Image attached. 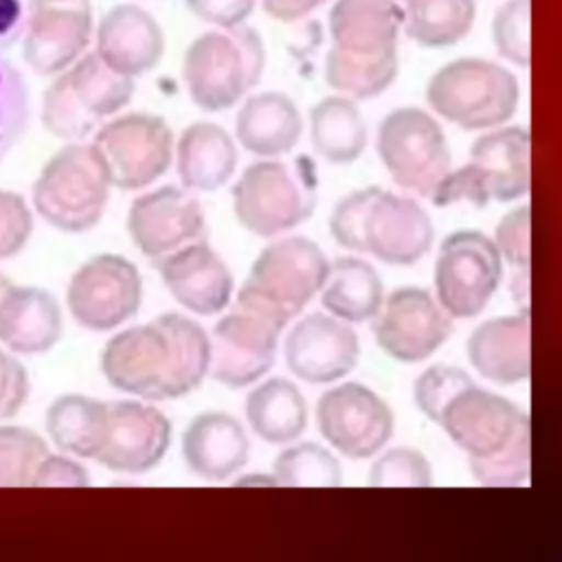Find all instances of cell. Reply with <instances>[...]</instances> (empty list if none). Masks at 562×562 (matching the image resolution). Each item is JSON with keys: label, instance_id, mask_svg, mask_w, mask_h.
<instances>
[{"label": "cell", "instance_id": "cell-1", "mask_svg": "<svg viewBox=\"0 0 562 562\" xmlns=\"http://www.w3.org/2000/svg\"><path fill=\"white\" fill-rule=\"evenodd\" d=\"M417 408L468 454L472 476L487 487H516L531 472V426L522 408L481 389L463 369L432 364L413 386Z\"/></svg>", "mask_w": 562, "mask_h": 562}, {"label": "cell", "instance_id": "cell-2", "mask_svg": "<svg viewBox=\"0 0 562 562\" xmlns=\"http://www.w3.org/2000/svg\"><path fill=\"white\" fill-rule=\"evenodd\" d=\"M211 369V336L189 316L169 312L114 334L101 353L105 380L134 397L160 402L200 389Z\"/></svg>", "mask_w": 562, "mask_h": 562}, {"label": "cell", "instance_id": "cell-3", "mask_svg": "<svg viewBox=\"0 0 562 562\" xmlns=\"http://www.w3.org/2000/svg\"><path fill=\"white\" fill-rule=\"evenodd\" d=\"M397 0H336L329 11L331 48L325 81L351 99H373L397 77Z\"/></svg>", "mask_w": 562, "mask_h": 562}, {"label": "cell", "instance_id": "cell-4", "mask_svg": "<svg viewBox=\"0 0 562 562\" xmlns=\"http://www.w3.org/2000/svg\"><path fill=\"white\" fill-rule=\"evenodd\" d=\"M329 233L338 246L367 252L389 266H413L432 246V222L408 195L364 187L331 211Z\"/></svg>", "mask_w": 562, "mask_h": 562}, {"label": "cell", "instance_id": "cell-5", "mask_svg": "<svg viewBox=\"0 0 562 562\" xmlns=\"http://www.w3.org/2000/svg\"><path fill=\"white\" fill-rule=\"evenodd\" d=\"M263 66L266 48L259 33L237 24L195 37L182 57V79L200 110L222 112L259 83Z\"/></svg>", "mask_w": 562, "mask_h": 562}, {"label": "cell", "instance_id": "cell-6", "mask_svg": "<svg viewBox=\"0 0 562 562\" xmlns=\"http://www.w3.org/2000/svg\"><path fill=\"white\" fill-rule=\"evenodd\" d=\"M318 178L305 156L292 162L263 158L250 162L233 184V213L257 237L283 235L312 217Z\"/></svg>", "mask_w": 562, "mask_h": 562}, {"label": "cell", "instance_id": "cell-7", "mask_svg": "<svg viewBox=\"0 0 562 562\" xmlns=\"http://www.w3.org/2000/svg\"><path fill=\"white\" fill-rule=\"evenodd\" d=\"M112 180L94 143L70 140L57 149L33 182L37 215L61 233H86L99 224Z\"/></svg>", "mask_w": 562, "mask_h": 562}, {"label": "cell", "instance_id": "cell-8", "mask_svg": "<svg viewBox=\"0 0 562 562\" xmlns=\"http://www.w3.org/2000/svg\"><path fill=\"white\" fill-rule=\"evenodd\" d=\"M288 323L277 307L241 283L213 325L209 375L228 389L259 382L277 360L279 336Z\"/></svg>", "mask_w": 562, "mask_h": 562}, {"label": "cell", "instance_id": "cell-9", "mask_svg": "<svg viewBox=\"0 0 562 562\" xmlns=\"http://www.w3.org/2000/svg\"><path fill=\"white\" fill-rule=\"evenodd\" d=\"M134 97V79L112 70L99 53L81 55L42 94V125L57 138L81 140Z\"/></svg>", "mask_w": 562, "mask_h": 562}, {"label": "cell", "instance_id": "cell-10", "mask_svg": "<svg viewBox=\"0 0 562 562\" xmlns=\"http://www.w3.org/2000/svg\"><path fill=\"white\" fill-rule=\"evenodd\" d=\"M518 97V81L507 68L476 57L443 64L426 86L428 105L461 130H492L507 123Z\"/></svg>", "mask_w": 562, "mask_h": 562}, {"label": "cell", "instance_id": "cell-11", "mask_svg": "<svg viewBox=\"0 0 562 562\" xmlns=\"http://www.w3.org/2000/svg\"><path fill=\"white\" fill-rule=\"evenodd\" d=\"M531 138L525 127H498L470 145V162L450 171L435 193V206L470 202L483 209L490 200L512 202L529 191Z\"/></svg>", "mask_w": 562, "mask_h": 562}, {"label": "cell", "instance_id": "cell-12", "mask_svg": "<svg viewBox=\"0 0 562 562\" xmlns=\"http://www.w3.org/2000/svg\"><path fill=\"white\" fill-rule=\"evenodd\" d=\"M378 156L393 182L430 198L450 173V147L441 125L413 105L391 110L378 125Z\"/></svg>", "mask_w": 562, "mask_h": 562}, {"label": "cell", "instance_id": "cell-13", "mask_svg": "<svg viewBox=\"0 0 562 562\" xmlns=\"http://www.w3.org/2000/svg\"><path fill=\"white\" fill-rule=\"evenodd\" d=\"M503 277V257L481 231L450 233L435 259L432 281L441 307L452 318H474L490 303Z\"/></svg>", "mask_w": 562, "mask_h": 562}, {"label": "cell", "instance_id": "cell-14", "mask_svg": "<svg viewBox=\"0 0 562 562\" xmlns=\"http://www.w3.org/2000/svg\"><path fill=\"white\" fill-rule=\"evenodd\" d=\"M94 147L110 173L112 187L138 191L158 180L176 156L171 127L165 119L132 112L105 121L94 132Z\"/></svg>", "mask_w": 562, "mask_h": 562}, {"label": "cell", "instance_id": "cell-15", "mask_svg": "<svg viewBox=\"0 0 562 562\" xmlns=\"http://www.w3.org/2000/svg\"><path fill=\"white\" fill-rule=\"evenodd\" d=\"M143 279L138 268L112 252L83 261L68 281L70 316L90 331H112L140 307Z\"/></svg>", "mask_w": 562, "mask_h": 562}, {"label": "cell", "instance_id": "cell-16", "mask_svg": "<svg viewBox=\"0 0 562 562\" xmlns=\"http://www.w3.org/2000/svg\"><path fill=\"white\" fill-rule=\"evenodd\" d=\"M329 266L316 241L290 235L268 244L257 255L244 285L292 321L323 290Z\"/></svg>", "mask_w": 562, "mask_h": 562}, {"label": "cell", "instance_id": "cell-17", "mask_svg": "<svg viewBox=\"0 0 562 562\" xmlns=\"http://www.w3.org/2000/svg\"><path fill=\"white\" fill-rule=\"evenodd\" d=\"M316 426L336 452L360 461L386 446L395 417L373 389L360 382H342L318 397Z\"/></svg>", "mask_w": 562, "mask_h": 562}, {"label": "cell", "instance_id": "cell-18", "mask_svg": "<svg viewBox=\"0 0 562 562\" xmlns=\"http://www.w3.org/2000/svg\"><path fill=\"white\" fill-rule=\"evenodd\" d=\"M452 334V316L424 288L391 292L373 318L378 347L397 362H422Z\"/></svg>", "mask_w": 562, "mask_h": 562}, {"label": "cell", "instance_id": "cell-19", "mask_svg": "<svg viewBox=\"0 0 562 562\" xmlns=\"http://www.w3.org/2000/svg\"><path fill=\"white\" fill-rule=\"evenodd\" d=\"M90 37V0H31L22 57L33 72L55 77L83 55Z\"/></svg>", "mask_w": 562, "mask_h": 562}, {"label": "cell", "instance_id": "cell-20", "mask_svg": "<svg viewBox=\"0 0 562 562\" xmlns=\"http://www.w3.org/2000/svg\"><path fill=\"white\" fill-rule=\"evenodd\" d=\"M204 231V209L187 187L165 184L140 193L127 211V233L134 246L154 261L202 239Z\"/></svg>", "mask_w": 562, "mask_h": 562}, {"label": "cell", "instance_id": "cell-21", "mask_svg": "<svg viewBox=\"0 0 562 562\" xmlns=\"http://www.w3.org/2000/svg\"><path fill=\"white\" fill-rule=\"evenodd\" d=\"M283 356L299 380L331 384L356 367L360 340L347 321L314 312L292 325L283 340Z\"/></svg>", "mask_w": 562, "mask_h": 562}, {"label": "cell", "instance_id": "cell-22", "mask_svg": "<svg viewBox=\"0 0 562 562\" xmlns=\"http://www.w3.org/2000/svg\"><path fill=\"white\" fill-rule=\"evenodd\" d=\"M171 443V422L154 404L119 400L110 404L108 435L97 461L123 474H143L156 468Z\"/></svg>", "mask_w": 562, "mask_h": 562}, {"label": "cell", "instance_id": "cell-23", "mask_svg": "<svg viewBox=\"0 0 562 562\" xmlns=\"http://www.w3.org/2000/svg\"><path fill=\"white\" fill-rule=\"evenodd\" d=\"M154 263L162 285L191 314L215 316L231 305L233 274L204 239L191 241Z\"/></svg>", "mask_w": 562, "mask_h": 562}, {"label": "cell", "instance_id": "cell-24", "mask_svg": "<svg viewBox=\"0 0 562 562\" xmlns=\"http://www.w3.org/2000/svg\"><path fill=\"white\" fill-rule=\"evenodd\" d=\"M97 53L112 70L134 79L160 61L162 29L143 7L116 4L99 20Z\"/></svg>", "mask_w": 562, "mask_h": 562}, {"label": "cell", "instance_id": "cell-25", "mask_svg": "<svg viewBox=\"0 0 562 562\" xmlns=\"http://www.w3.org/2000/svg\"><path fill=\"white\" fill-rule=\"evenodd\" d=\"M250 443L237 417L220 411L193 417L182 435V461L200 479L224 481L248 461Z\"/></svg>", "mask_w": 562, "mask_h": 562}, {"label": "cell", "instance_id": "cell-26", "mask_svg": "<svg viewBox=\"0 0 562 562\" xmlns=\"http://www.w3.org/2000/svg\"><path fill=\"white\" fill-rule=\"evenodd\" d=\"M472 369L496 384H516L531 371V325L527 314L481 323L465 345Z\"/></svg>", "mask_w": 562, "mask_h": 562}, {"label": "cell", "instance_id": "cell-27", "mask_svg": "<svg viewBox=\"0 0 562 562\" xmlns=\"http://www.w3.org/2000/svg\"><path fill=\"white\" fill-rule=\"evenodd\" d=\"M61 307L44 288L13 285L0 305V342L11 353H46L61 338Z\"/></svg>", "mask_w": 562, "mask_h": 562}, {"label": "cell", "instance_id": "cell-28", "mask_svg": "<svg viewBox=\"0 0 562 562\" xmlns=\"http://www.w3.org/2000/svg\"><path fill=\"white\" fill-rule=\"evenodd\" d=\"M303 134L296 103L274 90L250 94L235 116L237 143L259 158H279L294 149Z\"/></svg>", "mask_w": 562, "mask_h": 562}, {"label": "cell", "instance_id": "cell-29", "mask_svg": "<svg viewBox=\"0 0 562 562\" xmlns=\"http://www.w3.org/2000/svg\"><path fill=\"white\" fill-rule=\"evenodd\" d=\"M176 169L191 191H215L231 180L237 167L233 136L211 121H195L176 140Z\"/></svg>", "mask_w": 562, "mask_h": 562}, {"label": "cell", "instance_id": "cell-30", "mask_svg": "<svg viewBox=\"0 0 562 562\" xmlns=\"http://www.w3.org/2000/svg\"><path fill=\"white\" fill-rule=\"evenodd\" d=\"M250 430L266 443L296 441L307 428V404L299 386L285 378H268L246 395Z\"/></svg>", "mask_w": 562, "mask_h": 562}, {"label": "cell", "instance_id": "cell-31", "mask_svg": "<svg viewBox=\"0 0 562 562\" xmlns=\"http://www.w3.org/2000/svg\"><path fill=\"white\" fill-rule=\"evenodd\" d=\"M108 419V402L66 393L50 402L46 411V432L61 452L79 459H97L105 443Z\"/></svg>", "mask_w": 562, "mask_h": 562}, {"label": "cell", "instance_id": "cell-32", "mask_svg": "<svg viewBox=\"0 0 562 562\" xmlns=\"http://www.w3.org/2000/svg\"><path fill=\"white\" fill-rule=\"evenodd\" d=\"M321 303L331 316L347 323L373 321L384 303L382 279L369 261L340 257L329 266Z\"/></svg>", "mask_w": 562, "mask_h": 562}, {"label": "cell", "instance_id": "cell-33", "mask_svg": "<svg viewBox=\"0 0 562 562\" xmlns=\"http://www.w3.org/2000/svg\"><path fill=\"white\" fill-rule=\"evenodd\" d=\"M314 151L331 165H349L367 147V125L351 97H325L310 110Z\"/></svg>", "mask_w": 562, "mask_h": 562}, {"label": "cell", "instance_id": "cell-34", "mask_svg": "<svg viewBox=\"0 0 562 562\" xmlns=\"http://www.w3.org/2000/svg\"><path fill=\"white\" fill-rule=\"evenodd\" d=\"M406 35L426 46L441 48L461 42L476 18L474 0H397Z\"/></svg>", "mask_w": 562, "mask_h": 562}, {"label": "cell", "instance_id": "cell-35", "mask_svg": "<svg viewBox=\"0 0 562 562\" xmlns=\"http://www.w3.org/2000/svg\"><path fill=\"white\" fill-rule=\"evenodd\" d=\"M277 485L290 487H338L342 483L340 461L321 443L301 441L281 450L272 465Z\"/></svg>", "mask_w": 562, "mask_h": 562}, {"label": "cell", "instance_id": "cell-36", "mask_svg": "<svg viewBox=\"0 0 562 562\" xmlns=\"http://www.w3.org/2000/svg\"><path fill=\"white\" fill-rule=\"evenodd\" d=\"M46 454L48 446L35 430L0 424V487L31 485Z\"/></svg>", "mask_w": 562, "mask_h": 562}, {"label": "cell", "instance_id": "cell-37", "mask_svg": "<svg viewBox=\"0 0 562 562\" xmlns=\"http://www.w3.org/2000/svg\"><path fill=\"white\" fill-rule=\"evenodd\" d=\"M29 127V90L20 70L0 57V160Z\"/></svg>", "mask_w": 562, "mask_h": 562}, {"label": "cell", "instance_id": "cell-38", "mask_svg": "<svg viewBox=\"0 0 562 562\" xmlns=\"http://www.w3.org/2000/svg\"><path fill=\"white\" fill-rule=\"evenodd\" d=\"M373 487H430L432 465L415 448H391L380 454L369 470Z\"/></svg>", "mask_w": 562, "mask_h": 562}, {"label": "cell", "instance_id": "cell-39", "mask_svg": "<svg viewBox=\"0 0 562 562\" xmlns=\"http://www.w3.org/2000/svg\"><path fill=\"white\" fill-rule=\"evenodd\" d=\"M492 40L505 59L518 66L529 64V0H509L496 11Z\"/></svg>", "mask_w": 562, "mask_h": 562}, {"label": "cell", "instance_id": "cell-40", "mask_svg": "<svg viewBox=\"0 0 562 562\" xmlns=\"http://www.w3.org/2000/svg\"><path fill=\"white\" fill-rule=\"evenodd\" d=\"M33 233V213L15 191L0 189V259L22 252Z\"/></svg>", "mask_w": 562, "mask_h": 562}, {"label": "cell", "instance_id": "cell-41", "mask_svg": "<svg viewBox=\"0 0 562 562\" xmlns=\"http://www.w3.org/2000/svg\"><path fill=\"white\" fill-rule=\"evenodd\" d=\"M531 209L518 206L503 215L496 226V246L501 257L514 266H529V244H531Z\"/></svg>", "mask_w": 562, "mask_h": 562}, {"label": "cell", "instance_id": "cell-42", "mask_svg": "<svg viewBox=\"0 0 562 562\" xmlns=\"http://www.w3.org/2000/svg\"><path fill=\"white\" fill-rule=\"evenodd\" d=\"M31 393L29 373L22 362L0 347V419L15 417Z\"/></svg>", "mask_w": 562, "mask_h": 562}, {"label": "cell", "instance_id": "cell-43", "mask_svg": "<svg viewBox=\"0 0 562 562\" xmlns=\"http://www.w3.org/2000/svg\"><path fill=\"white\" fill-rule=\"evenodd\" d=\"M90 474L72 454H46L35 470L31 487H86Z\"/></svg>", "mask_w": 562, "mask_h": 562}, {"label": "cell", "instance_id": "cell-44", "mask_svg": "<svg viewBox=\"0 0 562 562\" xmlns=\"http://www.w3.org/2000/svg\"><path fill=\"white\" fill-rule=\"evenodd\" d=\"M184 4L195 18L217 29L244 24L255 9V0H184Z\"/></svg>", "mask_w": 562, "mask_h": 562}, {"label": "cell", "instance_id": "cell-45", "mask_svg": "<svg viewBox=\"0 0 562 562\" xmlns=\"http://www.w3.org/2000/svg\"><path fill=\"white\" fill-rule=\"evenodd\" d=\"M29 7L24 0H0V53L22 40Z\"/></svg>", "mask_w": 562, "mask_h": 562}, {"label": "cell", "instance_id": "cell-46", "mask_svg": "<svg viewBox=\"0 0 562 562\" xmlns=\"http://www.w3.org/2000/svg\"><path fill=\"white\" fill-rule=\"evenodd\" d=\"M321 4H325V0H261L263 11L279 22H296Z\"/></svg>", "mask_w": 562, "mask_h": 562}, {"label": "cell", "instance_id": "cell-47", "mask_svg": "<svg viewBox=\"0 0 562 562\" xmlns=\"http://www.w3.org/2000/svg\"><path fill=\"white\" fill-rule=\"evenodd\" d=\"M13 288V283H11V279L7 277V274H2L0 272V305H2V301H4V296L9 294V290Z\"/></svg>", "mask_w": 562, "mask_h": 562}]
</instances>
